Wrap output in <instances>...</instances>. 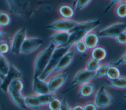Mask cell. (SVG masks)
Returning <instances> with one entry per match:
<instances>
[{
    "label": "cell",
    "instance_id": "cell-1",
    "mask_svg": "<svg viewBox=\"0 0 126 110\" xmlns=\"http://www.w3.org/2000/svg\"><path fill=\"white\" fill-rule=\"evenodd\" d=\"M10 11L22 18H30L43 3L42 0H5Z\"/></svg>",
    "mask_w": 126,
    "mask_h": 110
},
{
    "label": "cell",
    "instance_id": "cell-2",
    "mask_svg": "<svg viewBox=\"0 0 126 110\" xmlns=\"http://www.w3.org/2000/svg\"><path fill=\"white\" fill-rule=\"evenodd\" d=\"M56 46L51 43L45 49L41 51L35 57L33 62V76L39 77L48 64Z\"/></svg>",
    "mask_w": 126,
    "mask_h": 110
},
{
    "label": "cell",
    "instance_id": "cell-3",
    "mask_svg": "<svg viewBox=\"0 0 126 110\" xmlns=\"http://www.w3.org/2000/svg\"><path fill=\"white\" fill-rule=\"evenodd\" d=\"M72 48L66 46H57L54 49L48 64L42 73L39 77L40 79L46 80L51 76L61 57Z\"/></svg>",
    "mask_w": 126,
    "mask_h": 110
},
{
    "label": "cell",
    "instance_id": "cell-4",
    "mask_svg": "<svg viewBox=\"0 0 126 110\" xmlns=\"http://www.w3.org/2000/svg\"><path fill=\"white\" fill-rule=\"evenodd\" d=\"M68 75L67 72L63 71L52 74L46 80L50 92L56 93L64 85Z\"/></svg>",
    "mask_w": 126,
    "mask_h": 110
},
{
    "label": "cell",
    "instance_id": "cell-5",
    "mask_svg": "<svg viewBox=\"0 0 126 110\" xmlns=\"http://www.w3.org/2000/svg\"><path fill=\"white\" fill-rule=\"evenodd\" d=\"M94 102L97 108L103 109L111 106L114 102V99L105 88L101 86L96 92Z\"/></svg>",
    "mask_w": 126,
    "mask_h": 110
},
{
    "label": "cell",
    "instance_id": "cell-6",
    "mask_svg": "<svg viewBox=\"0 0 126 110\" xmlns=\"http://www.w3.org/2000/svg\"><path fill=\"white\" fill-rule=\"evenodd\" d=\"M126 30V23L119 22L113 24L110 26L98 30L97 33L100 38H114L121 32Z\"/></svg>",
    "mask_w": 126,
    "mask_h": 110
},
{
    "label": "cell",
    "instance_id": "cell-7",
    "mask_svg": "<svg viewBox=\"0 0 126 110\" xmlns=\"http://www.w3.org/2000/svg\"><path fill=\"white\" fill-rule=\"evenodd\" d=\"M44 43L43 40L37 37H27L21 46L20 54L26 55L37 50Z\"/></svg>",
    "mask_w": 126,
    "mask_h": 110
},
{
    "label": "cell",
    "instance_id": "cell-8",
    "mask_svg": "<svg viewBox=\"0 0 126 110\" xmlns=\"http://www.w3.org/2000/svg\"><path fill=\"white\" fill-rule=\"evenodd\" d=\"M27 37L25 28H22L18 30L12 36L10 40V51L15 55L20 54L22 44Z\"/></svg>",
    "mask_w": 126,
    "mask_h": 110
},
{
    "label": "cell",
    "instance_id": "cell-9",
    "mask_svg": "<svg viewBox=\"0 0 126 110\" xmlns=\"http://www.w3.org/2000/svg\"><path fill=\"white\" fill-rule=\"evenodd\" d=\"M78 22L71 19L62 18L56 20L47 25L46 28L55 31H69L78 23Z\"/></svg>",
    "mask_w": 126,
    "mask_h": 110
},
{
    "label": "cell",
    "instance_id": "cell-10",
    "mask_svg": "<svg viewBox=\"0 0 126 110\" xmlns=\"http://www.w3.org/2000/svg\"><path fill=\"white\" fill-rule=\"evenodd\" d=\"M94 79V72L89 71L85 68L80 69L74 75L71 82L70 88L91 82Z\"/></svg>",
    "mask_w": 126,
    "mask_h": 110
},
{
    "label": "cell",
    "instance_id": "cell-11",
    "mask_svg": "<svg viewBox=\"0 0 126 110\" xmlns=\"http://www.w3.org/2000/svg\"><path fill=\"white\" fill-rule=\"evenodd\" d=\"M22 75L21 72L13 64L10 63L9 70L1 81L0 84V89L5 93H6L7 88L11 81L15 78H21Z\"/></svg>",
    "mask_w": 126,
    "mask_h": 110
},
{
    "label": "cell",
    "instance_id": "cell-12",
    "mask_svg": "<svg viewBox=\"0 0 126 110\" xmlns=\"http://www.w3.org/2000/svg\"><path fill=\"white\" fill-rule=\"evenodd\" d=\"M74 56V52L70 50L61 57L54 70L52 74L64 71L72 63Z\"/></svg>",
    "mask_w": 126,
    "mask_h": 110
},
{
    "label": "cell",
    "instance_id": "cell-13",
    "mask_svg": "<svg viewBox=\"0 0 126 110\" xmlns=\"http://www.w3.org/2000/svg\"><path fill=\"white\" fill-rule=\"evenodd\" d=\"M11 102L18 108L21 109H28L25 104V96L23 92L16 91L8 86L7 92Z\"/></svg>",
    "mask_w": 126,
    "mask_h": 110
},
{
    "label": "cell",
    "instance_id": "cell-14",
    "mask_svg": "<svg viewBox=\"0 0 126 110\" xmlns=\"http://www.w3.org/2000/svg\"><path fill=\"white\" fill-rule=\"evenodd\" d=\"M101 24V21L99 19L92 20L84 22H78L76 26L69 32L81 30L87 33L93 31L96 28L99 27Z\"/></svg>",
    "mask_w": 126,
    "mask_h": 110
},
{
    "label": "cell",
    "instance_id": "cell-15",
    "mask_svg": "<svg viewBox=\"0 0 126 110\" xmlns=\"http://www.w3.org/2000/svg\"><path fill=\"white\" fill-rule=\"evenodd\" d=\"M32 89L34 93L37 95L50 92L47 81L41 79L39 77H33Z\"/></svg>",
    "mask_w": 126,
    "mask_h": 110
},
{
    "label": "cell",
    "instance_id": "cell-16",
    "mask_svg": "<svg viewBox=\"0 0 126 110\" xmlns=\"http://www.w3.org/2000/svg\"><path fill=\"white\" fill-rule=\"evenodd\" d=\"M69 35L68 31H55L49 37V40L56 47L64 46L67 42Z\"/></svg>",
    "mask_w": 126,
    "mask_h": 110
},
{
    "label": "cell",
    "instance_id": "cell-17",
    "mask_svg": "<svg viewBox=\"0 0 126 110\" xmlns=\"http://www.w3.org/2000/svg\"><path fill=\"white\" fill-rule=\"evenodd\" d=\"M95 86L91 82L84 83L79 85L77 95L82 98H88L94 93Z\"/></svg>",
    "mask_w": 126,
    "mask_h": 110
},
{
    "label": "cell",
    "instance_id": "cell-18",
    "mask_svg": "<svg viewBox=\"0 0 126 110\" xmlns=\"http://www.w3.org/2000/svg\"><path fill=\"white\" fill-rule=\"evenodd\" d=\"M100 37L97 32L92 31L86 34L83 41L86 44L89 50H91L99 45Z\"/></svg>",
    "mask_w": 126,
    "mask_h": 110
},
{
    "label": "cell",
    "instance_id": "cell-19",
    "mask_svg": "<svg viewBox=\"0 0 126 110\" xmlns=\"http://www.w3.org/2000/svg\"><path fill=\"white\" fill-rule=\"evenodd\" d=\"M90 51V57L100 62L106 59L108 54L105 48L99 45Z\"/></svg>",
    "mask_w": 126,
    "mask_h": 110
},
{
    "label": "cell",
    "instance_id": "cell-20",
    "mask_svg": "<svg viewBox=\"0 0 126 110\" xmlns=\"http://www.w3.org/2000/svg\"><path fill=\"white\" fill-rule=\"evenodd\" d=\"M25 104L27 109L32 110L40 109L43 107L38 99V95L35 93L25 96Z\"/></svg>",
    "mask_w": 126,
    "mask_h": 110
},
{
    "label": "cell",
    "instance_id": "cell-21",
    "mask_svg": "<svg viewBox=\"0 0 126 110\" xmlns=\"http://www.w3.org/2000/svg\"><path fill=\"white\" fill-rule=\"evenodd\" d=\"M58 12L62 18L71 19L74 16L75 11L73 6L69 4L64 3L58 7Z\"/></svg>",
    "mask_w": 126,
    "mask_h": 110
},
{
    "label": "cell",
    "instance_id": "cell-22",
    "mask_svg": "<svg viewBox=\"0 0 126 110\" xmlns=\"http://www.w3.org/2000/svg\"><path fill=\"white\" fill-rule=\"evenodd\" d=\"M69 32V37L67 42L64 46L70 47L71 48L75 43L82 40L85 35L87 33V32L81 30L73 31Z\"/></svg>",
    "mask_w": 126,
    "mask_h": 110
},
{
    "label": "cell",
    "instance_id": "cell-23",
    "mask_svg": "<svg viewBox=\"0 0 126 110\" xmlns=\"http://www.w3.org/2000/svg\"><path fill=\"white\" fill-rule=\"evenodd\" d=\"M106 84L108 86L116 89H126V76L121 75L114 80H108L106 82Z\"/></svg>",
    "mask_w": 126,
    "mask_h": 110
},
{
    "label": "cell",
    "instance_id": "cell-24",
    "mask_svg": "<svg viewBox=\"0 0 126 110\" xmlns=\"http://www.w3.org/2000/svg\"><path fill=\"white\" fill-rule=\"evenodd\" d=\"M121 76V72L118 66L113 64L112 62V64L108 67L106 76L108 80L112 81L114 80Z\"/></svg>",
    "mask_w": 126,
    "mask_h": 110
},
{
    "label": "cell",
    "instance_id": "cell-25",
    "mask_svg": "<svg viewBox=\"0 0 126 110\" xmlns=\"http://www.w3.org/2000/svg\"><path fill=\"white\" fill-rule=\"evenodd\" d=\"M10 67V62L5 55L0 59V80L1 81L4 76L7 73Z\"/></svg>",
    "mask_w": 126,
    "mask_h": 110
},
{
    "label": "cell",
    "instance_id": "cell-26",
    "mask_svg": "<svg viewBox=\"0 0 126 110\" xmlns=\"http://www.w3.org/2000/svg\"><path fill=\"white\" fill-rule=\"evenodd\" d=\"M11 22V17L9 12L4 10L0 11V28H5Z\"/></svg>",
    "mask_w": 126,
    "mask_h": 110
},
{
    "label": "cell",
    "instance_id": "cell-27",
    "mask_svg": "<svg viewBox=\"0 0 126 110\" xmlns=\"http://www.w3.org/2000/svg\"><path fill=\"white\" fill-rule=\"evenodd\" d=\"M115 12L117 16L119 18H126V2L125 0H123L117 4Z\"/></svg>",
    "mask_w": 126,
    "mask_h": 110
},
{
    "label": "cell",
    "instance_id": "cell-28",
    "mask_svg": "<svg viewBox=\"0 0 126 110\" xmlns=\"http://www.w3.org/2000/svg\"><path fill=\"white\" fill-rule=\"evenodd\" d=\"M112 64V62L105 63L103 64H100L97 70L94 72V78H99L105 77L107 70L110 65Z\"/></svg>",
    "mask_w": 126,
    "mask_h": 110
},
{
    "label": "cell",
    "instance_id": "cell-29",
    "mask_svg": "<svg viewBox=\"0 0 126 110\" xmlns=\"http://www.w3.org/2000/svg\"><path fill=\"white\" fill-rule=\"evenodd\" d=\"M101 63V62L90 57L86 61L84 68L89 71L94 72L98 68Z\"/></svg>",
    "mask_w": 126,
    "mask_h": 110
},
{
    "label": "cell",
    "instance_id": "cell-30",
    "mask_svg": "<svg viewBox=\"0 0 126 110\" xmlns=\"http://www.w3.org/2000/svg\"><path fill=\"white\" fill-rule=\"evenodd\" d=\"M62 99L56 95L47 106L50 110H61Z\"/></svg>",
    "mask_w": 126,
    "mask_h": 110
},
{
    "label": "cell",
    "instance_id": "cell-31",
    "mask_svg": "<svg viewBox=\"0 0 126 110\" xmlns=\"http://www.w3.org/2000/svg\"><path fill=\"white\" fill-rule=\"evenodd\" d=\"M38 99L42 106H47L51 100L56 95V93L48 92L45 94L37 95Z\"/></svg>",
    "mask_w": 126,
    "mask_h": 110
},
{
    "label": "cell",
    "instance_id": "cell-32",
    "mask_svg": "<svg viewBox=\"0 0 126 110\" xmlns=\"http://www.w3.org/2000/svg\"><path fill=\"white\" fill-rule=\"evenodd\" d=\"M9 86L16 91L23 92L24 84L21 78H17L11 81Z\"/></svg>",
    "mask_w": 126,
    "mask_h": 110
},
{
    "label": "cell",
    "instance_id": "cell-33",
    "mask_svg": "<svg viewBox=\"0 0 126 110\" xmlns=\"http://www.w3.org/2000/svg\"><path fill=\"white\" fill-rule=\"evenodd\" d=\"M92 0H74L73 2V7L75 12H79L86 7Z\"/></svg>",
    "mask_w": 126,
    "mask_h": 110
},
{
    "label": "cell",
    "instance_id": "cell-34",
    "mask_svg": "<svg viewBox=\"0 0 126 110\" xmlns=\"http://www.w3.org/2000/svg\"><path fill=\"white\" fill-rule=\"evenodd\" d=\"M72 48H73L74 51L79 54H86L89 51L83 40L75 43Z\"/></svg>",
    "mask_w": 126,
    "mask_h": 110
},
{
    "label": "cell",
    "instance_id": "cell-35",
    "mask_svg": "<svg viewBox=\"0 0 126 110\" xmlns=\"http://www.w3.org/2000/svg\"><path fill=\"white\" fill-rule=\"evenodd\" d=\"M10 51V44L6 40L0 41V53L2 55H5Z\"/></svg>",
    "mask_w": 126,
    "mask_h": 110
},
{
    "label": "cell",
    "instance_id": "cell-36",
    "mask_svg": "<svg viewBox=\"0 0 126 110\" xmlns=\"http://www.w3.org/2000/svg\"><path fill=\"white\" fill-rule=\"evenodd\" d=\"M115 40L119 45H126V30L119 34L115 38Z\"/></svg>",
    "mask_w": 126,
    "mask_h": 110
},
{
    "label": "cell",
    "instance_id": "cell-37",
    "mask_svg": "<svg viewBox=\"0 0 126 110\" xmlns=\"http://www.w3.org/2000/svg\"><path fill=\"white\" fill-rule=\"evenodd\" d=\"M112 63L118 66L121 65H126V52L122 55L117 61L112 62Z\"/></svg>",
    "mask_w": 126,
    "mask_h": 110
},
{
    "label": "cell",
    "instance_id": "cell-38",
    "mask_svg": "<svg viewBox=\"0 0 126 110\" xmlns=\"http://www.w3.org/2000/svg\"><path fill=\"white\" fill-rule=\"evenodd\" d=\"M83 106H84V110H96L98 109L94 101L87 102V103H85L83 105Z\"/></svg>",
    "mask_w": 126,
    "mask_h": 110
},
{
    "label": "cell",
    "instance_id": "cell-39",
    "mask_svg": "<svg viewBox=\"0 0 126 110\" xmlns=\"http://www.w3.org/2000/svg\"><path fill=\"white\" fill-rule=\"evenodd\" d=\"M122 0H111L109 4L106 6L105 10H104L103 13L104 14V13H106V12H107L114 5L118 4Z\"/></svg>",
    "mask_w": 126,
    "mask_h": 110
},
{
    "label": "cell",
    "instance_id": "cell-40",
    "mask_svg": "<svg viewBox=\"0 0 126 110\" xmlns=\"http://www.w3.org/2000/svg\"><path fill=\"white\" fill-rule=\"evenodd\" d=\"M71 110V106L69 105L65 98L62 99L61 110Z\"/></svg>",
    "mask_w": 126,
    "mask_h": 110
},
{
    "label": "cell",
    "instance_id": "cell-41",
    "mask_svg": "<svg viewBox=\"0 0 126 110\" xmlns=\"http://www.w3.org/2000/svg\"><path fill=\"white\" fill-rule=\"evenodd\" d=\"M2 40H9V36L2 30L1 28H0V41Z\"/></svg>",
    "mask_w": 126,
    "mask_h": 110
},
{
    "label": "cell",
    "instance_id": "cell-42",
    "mask_svg": "<svg viewBox=\"0 0 126 110\" xmlns=\"http://www.w3.org/2000/svg\"><path fill=\"white\" fill-rule=\"evenodd\" d=\"M71 110H84L83 105L80 104H76L71 107Z\"/></svg>",
    "mask_w": 126,
    "mask_h": 110
},
{
    "label": "cell",
    "instance_id": "cell-43",
    "mask_svg": "<svg viewBox=\"0 0 126 110\" xmlns=\"http://www.w3.org/2000/svg\"><path fill=\"white\" fill-rule=\"evenodd\" d=\"M2 55H1V54L0 53V58L2 57Z\"/></svg>",
    "mask_w": 126,
    "mask_h": 110
},
{
    "label": "cell",
    "instance_id": "cell-44",
    "mask_svg": "<svg viewBox=\"0 0 126 110\" xmlns=\"http://www.w3.org/2000/svg\"><path fill=\"white\" fill-rule=\"evenodd\" d=\"M124 98L125 99H126V94H125V95L124 96Z\"/></svg>",
    "mask_w": 126,
    "mask_h": 110
},
{
    "label": "cell",
    "instance_id": "cell-45",
    "mask_svg": "<svg viewBox=\"0 0 126 110\" xmlns=\"http://www.w3.org/2000/svg\"><path fill=\"white\" fill-rule=\"evenodd\" d=\"M125 1H126V0H125Z\"/></svg>",
    "mask_w": 126,
    "mask_h": 110
}]
</instances>
